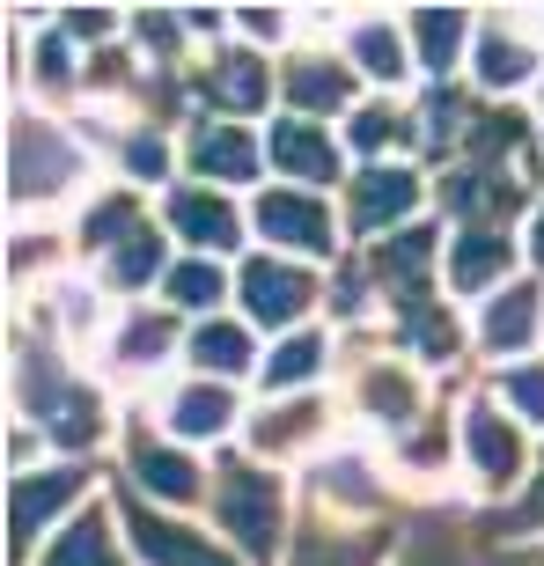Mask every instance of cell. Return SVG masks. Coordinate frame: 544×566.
<instances>
[{"instance_id":"cell-13","label":"cell","mask_w":544,"mask_h":566,"mask_svg":"<svg viewBox=\"0 0 544 566\" xmlns=\"http://www.w3.org/2000/svg\"><path fill=\"white\" fill-rule=\"evenodd\" d=\"M169 221L191 235V243H207V251H221V243H236V213L213 199V191H177V207H169Z\"/></svg>"},{"instance_id":"cell-26","label":"cell","mask_w":544,"mask_h":566,"mask_svg":"<svg viewBox=\"0 0 544 566\" xmlns=\"http://www.w3.org/2000/svg\"><path fill=\"white\" fill-rule=\"evenodd\" d=\"M177 427L185 434H221L229 427V390H185L177 398Z\"/></svg>"},{"instance_id":"cell-12","label":"cell","mask_w":544,"mask_h":566,"mask_svg":"<svg viewBox=\"0 0 544 566\" xmlns=\"http://www.w3.org/2000/svg\"><path fill=\"white\" fill-rule=\"evenodd\" d=\"M272 163L294 169V177H310V185H332L338 155H332V140H324L316 126H280L272 133Z\"/></svg>"},{"instance_id":"cell-21","label":"cell","mask_w":544,"mask_h":566,"mask_svg":"<svg viewBox=\"0 0 544 566\" xmlns=\"http://www.w3.org/2000/svg\"><path fill=\"white\" fill-rule=\"evenodd\" d=\"M191 354L207 360L213 376H236V368H251V338L236 332V324H199V338H191Z\"/></svg>"},{"instance_id":"cell-19","label":"cell","mask_w":544,"mask_h":566,"mask_svg":"<svg viewBox=\"0 0 544 566\" xmlns=\"http://www.w3.org/2000/svg\"><path fill=\"white\" fill-rule=\"evenodd\" d=\"M471 457H479L485 479H515V463H523L515 427H501V412H471Z\"/></svg>"},{"instance_id":"cell-31","label":"cell","mask_w":544,"mask_h":566,"mask_svg":"<svg viewBox=\"0 0 544 566\" xmlns=\"http://www.w3.org/2000/svg\"><path fill=\"white\" fill-rule=\"evenodd\" d=\"M463 118H471V111H463V96H435V104H427V118H419V126H427V147H449V140H463Z\"/></svg>"},{"instance_id":"cell-43","label":"cell","mask_w":544,"mask_h":566,"mask_svg":"<svg viewBox=\"0 0 544 566\" xmlns=\"http://www.w3.org/2000/svg\"><path fill=\"white\" fill-rule=\"evenodd\" d=\"M38 60H44L38 74H44V82H52V88H60V82H66V44L52 38V44H44V52H38Z\"/></svg>"},{"instance_id":"cell-41","label":"cell","mask_w":544,"mask_h":566,"mask_svg":"<svg viewBox=\"0 0 544 566\" xmlns=\"http://www.w3.org/2000/svg\"><path fill=\"white\" fill-rule=\"evenodd\" d=\"M66 30H74V38H104L111 15H104V8H74V15H66Z\"/></svg>"},{"instance_id":"cell-33","label":"cell","mask_w":544,"mask_h":566,"mask_svg":"<svg viewBox=\"0 0 544 566\" xmlns=\"http://www.w3.org/2000/svg\"><path fill=\"white\" fill-rule=\"evenodd\" d=\"M316 420V405H287V412H272V420H258V449H280V441H302Z\"/></svg>"},{"instance_id":"cell-20","label":"cell","mask_w":544,"mask_h":566,"mask_svg":"<svg viewBox=\"0 0 544 566\" xmlns=\"http://www.w3.org/2000/svg\"><path fill=\"white\" fill-rule=\"evenodd\" d=\"M412 38H419V66H449L457 60V44H463V15L457 8H419V22H412Z\"/></svg>"},{"instance_id":"cell-34","label":"cell","mask_w":544,"mask_h":566,"mask_svg":"<svg viewBox=\"0 0 544 566\" xmlns=\"http://www.w3.org/2000/svg\"><path fill=\"white\" fill-rule=\"evenodd\" d=\"M405 566H471V552H463L449 530H419V545H412Z\"/></svg>"},{"instance_id":"cell-44","label":"cell","mask_w":544,"mask_h":566,"mask_svg":"<svg viewBox=\"0 0 544 566\" xmlns=\"http://www.w3.org/2000/svg\"><path fill=\"white\" fill-rule=\"evenodd\" d=\"M530 251H537V265H544V213H537V229H530Z\"/></svg>"},{"instance_id":"cell-29","label":"cell","mask_w":544,"mask_h":566,"mask_svg":"<svg viewBox=\"0 0 544 566\" xmlns=\"http://www.w3.org/2000/svg\"><path fill=\"white\" fill-rule=\"evenodd\" d=\"M479 74H485L493 88L523 82V74H530V52H523L515 38H485V44H479Z\"/></svg>"},{"instance_id":"cell-7","label":"cell","mask_w":544,"mask_h":566,"mask_svg":"<svg viewBox=\"0 0 544 566\" xmlns=\"http://www.w3.org/2000/svg\"><path fill=\"white\" fill-rule=\"evenodd\" d=\"M412 199H419V185L405 177V169H368V177L354 185V229L360 235L390 229V221H405V213H412Z\"/></svg>"},{"instance_id":"cell-11","label":"cell","mask_w":544,"mask_h":566,"mask_svg":"<svg viewBox=\"0 0 544 566\" xmlns=\"http://www.w3.org/2000/svg\"><path fill=\"white\" fill-rule=\"evenodd\" d=\"M207 96L229 111H258L265 104V66L251 60V52H221V60L207 66Z\"/></svg>"},{"instance_id":"cell-15","label":"cell","mask_w":544,"mask_h":566,"mask_svg":"<svg viewBox=\"0 0 544 566\" xmlns=\"http://www.w3.org/2000/svg\"><path fill=\"white\" fill-rule=\"evenodd\" d=\"M449 273H457V287H493V280L508 273V235L501 229H471L457 243V258H449Z\"/></svg>"},{"instance_id":"cell-23","label":"cell","mask_w":544,"mask_h":566,"mask_svg":"<svg viewBox=\"0 0 544 566\" xmlns=\"http://www.w3.org/2000/svg\"><path fill=\"white\" fill-rule=\"evenodd\" d=\"M316 368H324V338H287V346L265 360V382H272V390H287V382H310Z\"/></svg>"},{"instance_id":"cell-25","label":"cell","mask_w":544,"mask_h":566,"mask_svg":"<svg viewBox=\"0 0 544 566\" xmlns=\"http://www.w3.org/2000/svg\"><path fill=\"white\" fill-rule=\"evenodd\" d=\"M354 60L368 66L376 82H398V74H405V44L390 38V30H376V22H368V30H354Z\"/></svg>"},{"instance_id":"cell-36","label":"cell","mask_w":544,"mask_h":566,"mask_svg":"<svg viewBox=\"0 0 544 566\" xmlns=\"http://www.w3.org/2000/svg\"><path fill=\"white\" fill-rule=\"evenodd\" d=\"M368 405L390 412V420H405V412H412V382L405 376H368Z\"/></svg>"},{"instance_id":"cell-40","label":"cell","mask_w":544,"mask_h":566,"mask_svg":"<svg viewBox=\"0 0 544 566\" xmlns=\"http://www.w3.org/2000/svg\"><path fill=\"white\" fill-rule=\"evenodd\" d=\"M126 163L140 169V177H163V163H169V155H163V140H133V147H126Z\"/></svg>"},{"instance_id":"cell-39","label":"cell","mask_w":544,"mask_h":566,"mask_svg":"<svg viewBox=\"0 0 544 566\" xmlns=\"http://www.w3.org/2000/svg\"><path fill=\"white\" fill-rule=\"evenodd\" d=\"M390 133H398V118H390V111H360V118H354V147H383Z\"/></svg>"},{"instance_id":"cell-4","label":"cell","mask_w":544,"mask_h":566,"mask_svg":"<svg viewBox=\"0 0 544 566\" xmlns=\"http://www.w3.org/2000/svg\"><path fill=\"white\" fill-rule=\"evenodd\" d=\"M243 302H251V316H265V324H294V316L316 302V287H310V273H294V265L251 258V265H243Z\"/></svg>"},{"instance_id":"cell-18","label":"cell","mask_w":544,"mask_h":566,"mask_svg":"<svg viewBox=\"0 0 544 566\" xmlns=\"http://www.w3.org/2000/svg\"><path fill=\"white\" fill-rule=\"evenodd\" d=\"M287 96H294V111H338L346 104V66L294 60L287 66Z\"/></svg>"},{"instance_id":"cell-8","label":"cell","mask_w":544,"mask_h":566,"mask_svg":"<svg viewBox=\"0 0 544 566\" xmlns=\"http://www.w3.org/2000/svg\"><path fill=\"white\" fill-rule=\"evenodd\" d=\"M74 493H82V479H74V471H44V479H22V485H15V507H8V530H15V545H30V537H38V530L52 523L66 501H74Z\"/></svg>"},{"instance_id":"cell-14","label":"cell","mask_w":544,"mask_h":566,"mask_svg":"<svg viewBox=\"0 0 544 566\" xmlns=\"http://www.w3.org/2000/svg\"><path fill=\"white\" fill-rule=\"evenodd\" d=\"M133 479H140L147 493H163V501H191V493H199V471H191L177 449H155V441L133 449Z\"/></svg>"},{"instance_id":"cell-9","label":"cell","mask_w":544,"mask_h":566,"mask_svg":"<svg viewBox=\"0 0 544 566\" xmlns=\"http://www.w3.org/2000/svg\"><path fill=\"white\" fill-rule=\"evenodd\" d=\"M191 163H199V177H221V185H243L258 169V147L243 126H199L191 133Z\"/></svg>"},{"instance_id":"cell-30","label":"cell","mask_w":544,"mask_h":566,"mask_svg":"<svg viewBox=\"0 0 544 566\" xmlns=\"http://www.w3.org/2000/svg\"><path fill=\"white\" fill-rule=\"evenodd\" d=\"M155 265H163V243H155V235H147V229H133L126 243H118V258H111V273L126 280V287H140V280L155 273Z\"/></svg>"},{"instance_id":"cell-22","label":"cell","mask_w":544,"mask_h":566,"mask_svg":"<svg viewBox=\"0 0 544 566\" xmlns=\"http://www.w3.org/2000/svg\"><path fill=\"white\" fill-rule=\"evenodd\" d=\"M52 566H118V552H111L104 523L96 515H82V523L60 537V552H52Z\"/></svg>"},{"instance_id":"cell-6","label":"cell","mask_w":544,"mask_h":566,"mask_svg":"<svg viewBox=\"0 0 544 566\" xmlns=\"http://www.w3.org/2000/svg\"><path fill=\"white\" fill-rule=\"evenodd\" d=\"M66 177H74V147L38 118L15 126V191H60Z\"/></svg>"},{"instance_id":"cell-37","label":"cell","mask_w":544,"mask_h":566,"mask_svg":"<svg viewBox=\"0 0 544 566\" xmlns=\"http://www.w3.org/2000/svg\"><path fill=\"white\" fill-rule=\"evenodd\" d=\"M163 346H169V324H163V316H140L118 354H126V360H147V354H163Z\"/></svg>"},{"instance_id":"cell-42","label":"cell","mask_w":544,"mask_h":566,"mask_svg":"<svg viewBox=\"0 0 544 566\" xmlns=\"http://www.w3.org/2000/svg\"><path fill=\"white\" fill-rule=\"evenodd\" d=\"M537 523H544V479H537V493H530V501L508 515V530H537Z\"/></svg>"},{"instance_id":"cell-32","label":"cell","mask_w":544,"mask_h":566,"mask_svg":"<svg viewBox=\"0 0 544 566\" xmlns=\"http://www.w3.org/2000/svg\"><path fill=\"white\" fill-rule=\"evenodd\" d=\"M133 213H140L133 199H104V207L82 221V235H88V243H118V235H133Z\"/></svg>"},{"instance_id":"cell-1","label":"cell","mask_w":544,"mask_h":566,"mask_svg":"<svg viewBox=\"0 0 544 566\" xmlns=\"http://www.w3.org/2000/svg\"><path fill=\"white\" fill-rule=\"evenodd\" d=\"M22 398H30V420H44L66 449L96 441V427H104V420H96V398L74 390V382L52 368V354H22Z\"/></svg>"},{"instance_id":"cell-3","label":"cell","mask_w":544,"mask_h":566,"mask_svg":"<svg viewBox=\"0 0 544 566\" xmlns=\"http://www.w3.org/2000/svg\"><path fill=\"white\" fill-rule=\"evenodd\" d=\"M258 229L272 243H294V251H332V213H324V199H302V191H265Z\"/></svg>"},{"instance_id":"cell-10","label":"cell","mask_w":544,"mask_h":566,"mask_svg":"<svg viewBox=\"0 0 544 566\" xmlns=\"http://www.w3.org/2000/svg\"><path fill=\"white\" fill-rule=\"evenodd\" d=\"M427 258H435V235H390L376 251V280L383 287H398V302L405 310H427V294H419V273H427Z\"/></svg>"},{"instance_id":"cell-38","label":"cell","mask_w":544,"mask_h":566,"mask_svg":"<svg viewBox=\"0 0 544 566\" xmlns=\"http://www.w3.org/2000/svg\"><path fill=\"white\" fill-rule=\"evenodd\" d=\"M508 398L523 405L530 420H544V368H523V376H508Z\"/></svg>"},{"instance_id":"cell-5","label":"cell","mask_w":544,"mask_h":566,"mask_svg":"<svg viewBox=\"0 0 544 566\" xmlns=\"http://www.w3.org/2000/svg\"><path fill=\"white\" fill-rule=\"evenodd\" d=\"M126 530H133V545H140L155 566H229L221 552L207 545V537H191V530L163 523V515H147V501H126Z\"/></svg>"},{"instance_id":"cell-16","label":"cell","mask_w":544,"mask_h":566,"mask_svg":"<svg viewBox=\"0 0 544 566\" xmlns=\"http://www.w3.org/2000/svg\"><path fill=\"white\" fill-rule=\"evenodd\" d=\"M537 332V287H508L493 310H485V346L501 354V346H530Z\"/></svg>"},{"instance_id":"cell-17","label":"cell","mask_w":544,"mask_h":566,"mask_svg":"<svg viewBox=\"0 0 544 566\" xmlns=\"http://www.w3.org/2000/svg\"><path fill=\"white\" fill-rule=\"evenodd\" d=\"M441 199H449V213H471V221H501V213H515V199H523V191H515V185H493L485 169H471V177H457V185L441 191Z\"/></svg>"},{"instance_id":"cell-28","label":"cell","mask_w":544,"mask_h":566,"mask_svg":"<svg viewBox=\"0 0 544 566\" xmlns=\"http://www.w3.org/2000/svg\"><path fill=\"white\" fill-rule=\"evenodd\" d=\"M405 332H412V346L427 360H457V324L449 316H435V310H405Z\"/></svg>"},{"instance_id":"cell-35","label":"cell","mask_w":544,"mask_h":566,"mask_svg":"<svg viewBox=\"0 0 544 566\" xmlns=\"http://www.w3.org/2000/svg\"><path fill=\"white\" fill-rule=\"evenodd\" d=\"M515 140H523V118H515V111H501V118H479V133H471V147H479V155H508Z\"/></svg>"},{"instance_id":"cell-2","label":"cell","mask_w":544,"mask_h":566,"mask_svg":"<svg viewBox=\"0 0 544 566\" xmlns=\"http://www.w3.org/2000/svg\"><path fill=\"white\" fill-rule=\"evenodd\" d=\"M221 523L251 559L280 545V485L265 471H221Z\"/></svg>"},{"instance_id":"cell-24","label":"cell","mask_w":544,"mask_h":566,"mask_svg":"<svg viewBox=\"0 0 544 566\" xmlns=\"http://www.w3.org/2000/svg\"><path fill=\"white\" fill-rule=\"evenodd\" d=\"M294 566H376V545L368 537H324L316 530L310 545L294 552Z\"/></svg>"},{"instance_id":"cell-27","label":"cell","mask_w":544,"mask_h":566,"mask_svg":"<svg viewBox=\"0 0 544 566\" xmlns=\"http://www.w3.org/2000/svg\"><path fill=\"white\" fill-rule=\"evenodd\" d=\"M169 302H185V310H207V302H221V273H213L207 258L177 265V273H169Z\"/></svg>"}]
</instances>
